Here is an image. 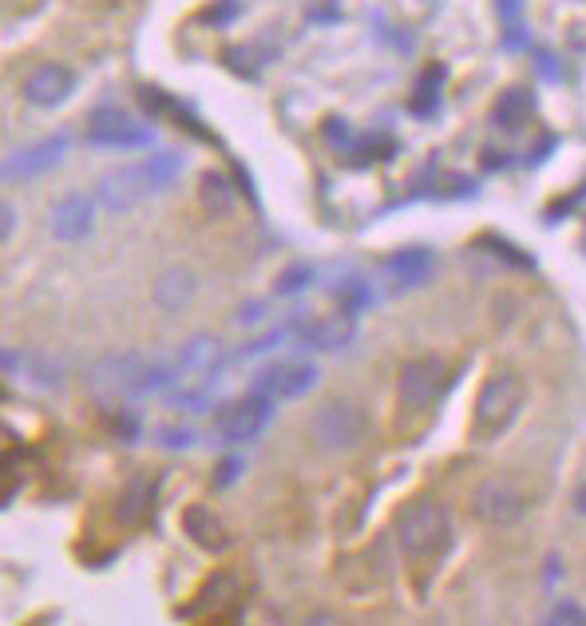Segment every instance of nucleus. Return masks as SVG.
Segmentation results:
<instances>
[{
    "mask_svg": "<svg viewBox=\"0 0 586 626\" xmlns=\"http://www.w3.org/2000/svg\"><path fill=\"white\" fill-rule=\"evenodd\" d=\"M475 247H480V250H492V254H500V262H507V267H515V270H535V262H531L527 250L511 247V242H503V238H495V234L480 238Z\"/></svg>",
    "mask_w": 586,
    "mask_h": 626,
    "instance_id": "27",
    "label": "nucleus"
},
{
    "mask_svg": "<svg viewBox=\"0 0 586 626\" xmlns=\"http://www.w3.org/2000/svg\"><path fill=\"white\" fill-rule=\"evenodd\" d=\"M84 380L95 397H147V393L175 385L179 369L163 361H143L139 353H112V357L92 361Z\"/></svg>",
    "mask_w": 586,
    "mask_h": 626,
    "instance_id": "1",
    "label": "nucleus"
},
{
    "mask_svg": "<svg viewBox=\"0 0 586 626\" xmlns=\"http://www.w3.org/2000/svg\"><path fill=\"white\" fill-rule=\"evenodd\" d=\"M325 139H329L333 147H345V143H349V135H345V124H341V119H329V124H325Z\"/></svg>",
    "mask_w": 586,
    "mask_h": 626,
    "instance_id": "39",
    "label": "nucleus"
},
{
    "mask_svg": "<svg viewBox=\"0 0 586 626\" xmlns=\"http://www.w3.org/2000/svg\"><path fill=\"white\" fill-rule=\"evenodd\" d=\"M29 373H32V380H36V385H44V389H60V380H64L60 361H52V357H32Z\"/></svg>",
    "mask_w": 586,
    "mask_h": 626,
    "instance_id": "29",
    "label": "nucleus"
},
{
    "mask_svg": "<svg viewBox=\"0 0 586 626\" xmlns=\"http://www.w3.org/2000/svg\"><path fill=\"white\" fill-rule=\"evenodd\" d=\"M182 528H187V535L195 543H199L202 551H230L234 547V535H230L227 520L218 512H210L207 503H190L187 512H182Z\"/></svg>",
    "mask_w": 586,
    "mask_h": 626,
    "instance_id": "17",
    "label": "nucleus"
},
{
    "mask_svg": "<svg viewBox=\"0 0 586 626\" xmlns=\"http://www.w3.org/2000/svg\"><path fill=\"white\" fill-rule=\"evenodd\" d=\"M531 112H535V95H531L527 87H511V92L500 95V104H495V112H492V124L515 132L523 119H531Z\"/></svg>",
    "mask_w": 586,
    "mask_h": 626,
    "instance_id": "21",
    "label": "nucleus"
},
{
    "mask_svg": "<svg viewBox=\"0 0 586 626\" xmlns=\"http://www.w3.org/2000/svg\"><path fill=\"white\" fill-rule=\"evenodd\" d=\"M227 361V345L214 333H195L179 353H175V369L187 380H210Z\"/></svg>",
    "mask_w": 586,
    "mask_h": 626,
    "instance_id": "14",
    "label": "nucleus"
},
{
    "mask_svg": "<svg viewBox=\"0 0 586 626\" xmlns=\"http://www.w3.org/2000/svg\"><path fill=\"white\" fill-rule=\"evenodd\" d=\"M76 87V76H72V67L64 64H40L29 80H24V100L36 107H56L64 104L67 95Z\"/></svg>",
    "mask_w": 586,
    "mask_h": 626,
    "instance_id": "16",
    "label": "nucleus"
},
{
    "mask_svg": "<svg viewBox=\"0 0 586 626\" xmlns=\"http://www.w3.org/2000/svg\"><path fill=\"white\" fill-rule=\"evenodd\" d=\"M472 512L475 520L492 523V528H511L523 520L527 503H523L520 488H511L507 480H483L472 492Z\"/></svg>",
    "mask_w": 586,
    "mask_h": 626,
    "instance_id": "11",
    "label": "nucleus"
},
{
    "mask_svg": "<svg viewBox=\"0 0 586 626\" xmlns=\"http://www.w3.org/2000/svg\"><path fill=\"white\" fill-rule=\"evenodd\" d=\"M397 155V143L393 139H380V135H373V139H360V143H349V159L353 167H373V163H385Z\"/></svg>",
    "mask_w": 586,
    "mask_h": 626,
    "instance_id": "25",
    "label": "nucleus"
},
{
    "mask_svg": "<svg viewBox=\"0 0 586 626\" xmlns=\"http://www.w3.org/2000/svg\"><path fill=\"white\" fill-rule=\"evenodd\" d=\"M282 342V333H270V337H262V342H250L247 349L238 353V357H254V353H265V349H274V345Z\"/></svg>",
    "mask_w": 586,
    "mask_h": 626,
    "instance_id": "38",
    "label": "nucleus"
},
{
    "mask_svg": "<svg viewBox=\"0 0 586 626\" xmlns=\"http://www.w3.org/2000/svg\"><path fill=\"white\" fill-rule=\"evenodd\" d=\"M179 175H182V155L179 152L151 155V159L124 167V171L104 175V179H100V187H95V202H100L104 210L124 215V210L139 207L143 199H151L155 190L175 187V179H179Z\"/></svg>",
    "mask_w": 586,
    "mask_h": 626,
    "instance_id": "2",
    "label": "nucleus"
},
{
    "mask_svg": "<svg viewBox=\"0 0 586 626\" xmlns=\"http://www.w3.org/2000/svg\"><path fill=\"white\" fill-rule=\"evenodd\" d=\"M202 202L210 215H227L230 207V182L222 175H202Z\"/></svg>",
    "mask_w": 586,
    "mask_h": 626,
    "instance_id": "28",
    "label": "nucleus"
},
{
    "mask_svg": "<svg viewBox=\"0 0 586 626\" xmlns=\"http://www.w3.org/2000/svg\"><path fill=\"white\" fill-rule=\"evenodd\" d=\"M195 290H199V278L190 274V270H167V274L159 278V290H155V302L163 305V310H182V305L195 302Z\"/></svg>",
    "mask_w": 586,
    "mask_h": 626,
    "instance_id": "20",
    "label": "nucleus"
},
{
    "mask_svg": "<svg viewBox=\"0 0 586 626\" xmlns=\"http://www.w3.org/2000/svg\"><path fill=\"white\" fill-rule=\"evenodd\" d=\"M12 222H17V210H12L9 202H4V215H0V238H4V242H9L12 230H17V227H12Z\"/></svg>",
    "mask_w": 586,
    "mask_h": 626,
    "instance_id": "41",
    "label": "nucleus"
},
{
    "mask_svg": "<svg viewBox=\"0 0 586 626\" xmlns=\"http://www.w3.org/2000/svg\"><path fill=\"white\" fill-rule=\"evenodd\" d=\"M432 250H397L380 262V282L388 285V294H408L432 278Z\"/></svg>",
    "mask_w": 586,
    "mask_h": 626,
    "instance_id": "12",
    "label": "nucleus"
},
{
    "mask_svg": "<svg viewBox=\"0 0 586 626\" xmlns=\"http://www.w3.org/2000/svg\"><path fill=\"white\" fill-rule=\"evenodd\" d=\"M270 420H274V397L254 389L250 397L230 400L218 413V437L227 440V445H247V440L262 437L265 428H270Z\"/></svg>",
    "mask_w": 586,
    "mask_h": 626,
    "instance_id": "6",
    "label": "nucleus"
},
{
    "mask_svg": "<svg viewBox=\"0 0 586 626\" xmlns=\"http://www.w3.org/2000/svg\"><path fill=\"white\" fill-rule=\"evenodd\" d=\"M500 17H503V24H507L503 48H507V52H523V48H527V29H523V0H500Z\"/></svg>",
    "mask_w": 586,
    "mask_h": 626,
    "instance_id": "26",
    "label": "nucleus"
},
{
    "mask_svg": "<svg viewBox=\"0 0 586 626\" xmlns=\"http://www.w3.org/2000/svg\"><path fill=\"white\" fill-rule=\"evenodd\" d=\"M333 298H337V305L345 313H360V310H369V305H373L369 282H365V278H357V274L337 278V282H333Z\"/></svg>",
    "mask_w": 586,
    "mask_h": 626,
    "instance_id": "23",
    "label": "nucleus"
},
{
    "mask_svg": "<svg viewBox=\"0 0 586 626\" xmlns=\"http://www.w3.org/2000/svg\"><path fill=\"white\" fill-rule=\"evenodd\" d=\"M540 72L551 80V84H555V80H558V60L551 56V52H540Z\"/></svg>",
    "mask_w": 586,
    "mask_h": 626,
    "instance_id": "40",
    "label": "nucleus"
},
{
    "mask_svg": "<svg viewBox=\"0 0 586 626\" xmlns=\"http://www.w3.org/2000/svg\"><path fill=\"white\" fill-rule=\"evenodd\" d=\"M547 623H555V626H563V623H578V626H586V611L578 607V603H555V611L547 615Z\"/></svg>",
    "mask_w": 586,
    "mask_h": 626,
    "instance_id": "32",
    "label": "nucleus"
},
{
    "mask_svg": "<svg viewBox=\"0 0 586 626\" xmlns=\"http://www.w3.org/2000/svg\"><path fill=\"white\" fill-rule=\"evenodd\" d=\"M230 67H234V72H242V76H254V67L262 64V56H258V48H230L227 56Z\"/></svg>",
    "mask_w": 586,
    "mask_h": 626,
    "instance_id": "31",
    "label": "nucleus"
},
{
    "mask_svg": "<svg viewBox=\"0 0 586 626\" xmlns=\"http://www.w3.org/2000/svg\"><path fill=\"white\" fill-rule=\"evenodd\" d=\"M48 227H52L56 242H84V238H92L95 199H87V195H67V199H60L56 207H52Z\"/></svg>",
    "mask_w": 586,
    "mask_h": 626,
    "instance_id": "15",
    "label": "nucleus"
},
{
    "mask_svg": "<svg viewBox=\"0 0 586 626\" xmlns=\"http://www.w3.org/2000/svg\"><path fill=\"white\" fill-rule=\"evenodd\" d=\"M313 437L322 440L329 452H353L369 440V417L353 400H325L313 413Z\"/></svg>",
    "mask_w": 586,
    "mask_h": 626,
    "instance_id": "5",
    "label": "nucleus"
},
{
    "mask_svg": "<svg viewBox=\"0 0 586 626\" xmlns=\"http://www.w3.org/2000/svg\"><path fill=\"white\" fill-rule=\"evenodd\" d=\"M242 472V460H238V456H230V460H222V465H218V472H214V484L218 488H230L234 484V476Z\"/></svg>",
    "mask_w": 586,
    "mask_h": 626,
    "instance_id": "34",
    "label": "nucleus"
},
{
    "mask_svg": "<svg viewBox=\"0 0 586 626\" xmlns=\"http://www.w3.org/2000/svg\"><path fill=\"white\" fill-rule=\"evenodd\" d=\"M155 512V480L151 476H135L132 484L124 488L119 503H115V520L124 528H139L147 515Z\"/></svg>",
    "mask_w": 586,
    "mask_h": 626,
    "instance_id": "19",
    "label": "nucleus"
},
{
    "mask_svg": "<svg viewBox=\"0 0 586 626\" xmlns=\"http://www.w3.org/2000/svg\"><path fill=\"white\" fill-rule=\"evenodd\" d=\"M555 143H558L555 135H547V139H543V143H535V152L527 155V167H540V163L547 159L551 152H555Z\"/></svg>",
    "mask_w": 586,
    "mask_h": 626,
    "instance_id": "37",
    "label": "nucleus"
},
{
    "mask_svg": "<svg viewBox=\"0 0 586 626\" xmlns=\"http://www.w3.org/2000/svg\"><path fill=\"white\" fill-rule=\"evenodd\" d=\"M322 380V369L310 365V361H278V365H265L254 377V389L265 397H282V400H297L305 393H313V385Z\"/></svg>",
    "mask_w": 586,
    "mask_h": 626,
    "instance_id": "10",
    "label": "nucleus"
},
{
    "mask_svg": "<svg viewBox=\"0 0 586 626\" xmlns=\"http://www.w3.org/2000/svg\"><path fill=\"white\" fill-rule=\"evenodd\" d=\"M583 202H586V187L578 190V195H571L567 202H558V207H551V210H547V219H551V222H555V219H563V215H571V210H578V207H583Z\"/></svg>",
    "mask_w": 586,
    "mask_h": 626,
    "instance_id": "36",
    "label": "nucleus"
},
{
    "mask_svg": "<svg viewBox=\"0 0 586 626\" xmlns=\"http://www.w3.org/2000/svg\"><path fill=\"white\" fill-rule=\"evenodd\" d=\"M397 543L405 547L408 560H436L452 543V515L440 500L420 495L405 503L397 515Z\"/></svg>",
    "mask_w": 586,
    "mask_h": 626,
    "instance_id": "3",
    "label": "nucleus"
},
{
    "mask_svg": "<svg viewBox=\"0 0 586 626\" xmlns=\"http://www.w3.org/2000/svg\"><path fill=\"white\" fill-rule=\"evenodd\" d=\"M112 428H115V437L135 440V437H139V417H127V413H119V417L112 420Z\"/></svg>",
    "mask_w": 586,
    "mask_h": 626,
    "instance_id": "35",
    "label": "nucleus"
},
{
    "mask_svg": "<svg viewBox=\"0 0 586 626\" xmlns=\"http://www.w3.org/2000/svg\"><path fill=\"white\" fill-rule=\"evenodd\" d=\"M448 389V365L440 357H412L397 377V393L408 408H428L444 397Z\"/></svg>",
    "mask_w": 586,
    "mask_h": 626,
    "instance_id": "7",
    "label": "nucleus"
},
{
    "mask_svg": "<svg viewBox=\"0 0 586 626\" xmlns=\"http://www.w3.org/2000/svg\"><path fill=\"white\" fill-rule=\"evenodd\" d=\"M139 100H143V107H147V112L167 115V119L182 124V127H187V135H195V139H202V143H214V135L207 132V124H202V119H199L195 112H187V107H182L179 100H175V95L159 92V87H139Z\"/></svg>",
    "mask_w": 586,
    "mask_h": 626,
    "instance_id": "18",
    "label": "nucleus"
},
{
    "mask_svg": "<svg viewBox=\"0 0 586 626\" xmlns=\"http://www.w3.org/2000/svg\"><path fill=\"white\" fill-rule=\"evenodd\" d=\"M159 445L187 448V445H195V432H190V428H159Z\"/></svg>",
    "mask_w": 586,
    "mask_h": 626,
    "instance_id": "33",
    "label": "nucleus"
},
{
    "mask_svg": "<svg viewBox=\"0 0 586 626\" xmlns=\"http://www.w3.org/2000/svg\"><path fill=\"white\" fill-rule=\"evenodd\" d=\"M523 405H527V385H523L520 373H495L475 397V437H503L523 413Z\"/></svg>",
    "mask_w": 586,
    "mask_h": 626,
    "instance_id": "4",
    "label": "nucleus"
},
{
    "mask_svg": "<svg viewBox=\"0 0 586 626\" xmlns=\"http://www.w3.org/2000/svg\"><path fill=\"white\" fill-rule=\"evenodd\" d=\"M67 152H72V139H67V135H48V139L40 143H29V147H20V152H12L9 159H4V182L36 179V175L60 167V163L67 159Z\"/></svg>",
    "mask_w": 586,
    "mask_h": 626,
    "instance_id": "8",
    "label": "nucleus"
},
{
    "mask_svg": "<svg viewBox=\"0 0 586 626\" xmlns=\"http://www.w3.org/2000/svg\"><path fill=\"white\" fill-rule=\"evenodd\" d=\"M234 598H238V575L234 571H214L207 580V587H202L195 611H218L227 607V603H234Z\"/></svg>",
    "mask_w": 586,
    "mask_h": 626,
    "instance_id": "22",
    "label": "nucleus"
},
{
    "mask_svg": "<svg viewBox=\"0 0 586 626\" xmlns=\"http://www.w3.org/2000/svg\"><path fill=\"white\" fill-rule=\"evenodd\" d=\"M151 139V127H143L119 107H95L87 119V143H95V147H147Z\"/></svg>",
    "mask_w": 586,
    "mask_h": 626,
    "instance_id": "9",
    "label": "nucleus"
},
{
    "mask_svg": "<svg viewBox=\"0 0 586 626\" xmlns=\"http://www.w3.org/2000/svg\"><path fill=\"white\" fill-rule=\"evenodd\" d=\"M317 278V270L313 267H293V270H285L282 278H278V294H302L305 285Z\"/></svg>",
    "mask_w": 586,
    "mask_h": 626,
    "instance_id": "30",
    "label": "nucleus"
},
{
    "mask_svg": "<svg viewBox=\"0 0 586 626\" xmlns=\"http://www.w3.org/2000/svg\"><path fill=\"white\" fill-rule=\"evenodd\" d=\"M575 512H578V515H586V484H578V488H575Z\"/></svg>",
    "mask_w": 586,
    "mask_h": 626,
    "instance_id": "42",
    "label": "nucleus"
},
{
    "mask_svg": "<svg viewBox=\"0 0 586 626\" xmlns=\"http://www.w3.org/2000/svg\"><path fill=\"white\" fill-rule=\"evenodd\" d=\"M444 67L432 64L425 72V76L417 80V92H412V115H436V107H440V84H444Z\"/></svg>",
    "mask_w": 586,
    "mask_h": 626,
    "instance_id": "24",
    "label": "nucleus"
},
{
    "mask_svg": "<svg viewBox=\"0 0 586 626\" xmlns=\"http://www.w3.org/2000/svg\"><path fill=\"white\" fill-rule=\"evenodd\" d=\"M293 333L302 337V345H310V349H322V353H337L345 349V345L357 337V313H333V317H317V322H305V317H297V325H293Z\"/></svg>",
    "mask_w": 586,
    "mask_h": 626,
    "instance_id": "13",
    "label": "nucleus"
}]
</instances>
